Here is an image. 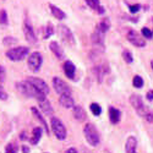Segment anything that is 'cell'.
I'll list each match as a JSON object with an SVG mask.
<instances>
[{
    "instance_id": "6da1fadb",
    "label": "cell",
    "mask_w": 153,
    "mask_h": 153,
    "mask_svg": "<svg viewBox=\"0 0 153 153\" xmlns=\"http://www.w3.org/2000/svg\"><path fill=\"white\" fill-rule=\"evenodd\" d=\"M83 134L87 140V142L91 146H98L99 145V134L96 129V126L92 124H86L85 129H83Z\"/></svg>"
},
{
    "instance_id": "7a4b0ae2",
    "label": "cell",
    "mask_w": 153,
    "mask_h": 153,
    "mask_svg": "<svg viewBox=\"0 0 153 153\" xmlns=\"http://www.w3.org/2000/svg\"><path fill=\"white\" fill-rule=\"evenodd\" d=\"M130 103H131V105L136 109V111H137L141 117H145V118H146L147 114H149V113H151V111H149V109L143 104L142 98L140 97L138 94H132V96L130 97Z\"/></svg>"
},
{
    "instance_id": "3957f363",
    "label": "cell",
    "mask_w": 153,
    "mask_h": 153,
    "mask_svg": "<svg viewBox=\"0 0 153 153\" xmlns=\"http://www.w3.org/2000/svg\"><path fill=\"white\" fill-rule=\"evenodd\" d=\"M28 54V48L27 47H17L12 48L6 52V56L12 61H20L25 59Z\"/></svg>"
},
{
    "instance_id": "277c9868",
    "label": "cell",
    "mask_w": 153,
    "mask_h": 153,
    "mask_svg": "<svg viewBox=\"0 0 153 153\" xmlns=\"http://www.w3.org/2000/svg\"><path fill=\"white\" fill-rule=\"evenodd\" d=\"M50 125H52V130H53L54 135L56 136V138L64 140L66 137V127H65V125L61 123L60 119L52 118V120H50Z\"/></svg>"
},
{
    "instance_id": "5b68a950",
    "label": "cell",
    "mask_w": 153,
    "mask_h": 153,
    "mask_svg": "<svg viewBox=\"0 0 153 153\" xmlns=\"http://www.w3.org/2000/svg\"><path fill=\"white\" fill-rule=\"evenodd\" d=\"M42 55L38 53V52H34L32 53L30 56H28V60H27V65L28 68L33 71V72H37V71H39L41 66H42Z\"/></svg>"
},
{
    "instance_id": "8992f818",
    "label": "cell",
    "mask_w": 153,
    "mask_h": 153,
    "mask_svg": "<svg viewBox=\"0 0 153 153\" xmlns=\"http://www.w3.org/2000/svg\"><path fill=\"white\" fill-rule=\"evenodd\" d=\"M58 31H59V36L61 37V39L66 44H70V45L75 44V37H74V34L69 27H66L65 25H59Z\"/></svg>"
},
{
    "instance_id": "52a82bcc",
    "label": "cell",
    "mask_w": 153,
    "mask_h": 153,
    "mask_svg": "<svg viewBox=\"0 0 153 153\" xmlns=\"http://www.w3.org/2000/svg\"><path fill=\"white\" fill-rule=\"evenodd\" d=\"M53 86H54V90L56 91V93H59L60 96H64V94L71 96V88L68 86L66 82H64L61 79L54 77L53 79Z\"/></svg>"
},
{
    "instance_id": "ba28073f",
    "label": "cell",
    "mask_w": 153,
    "mask_h": 153,
    "mask_svg": "<svg viewBox=\"0 0 153 153\" xmlns=\"http://www.w3.org/2000/svg\"><path fill=\"white\" fill-rule=\"evenodd\" d=\"M27 81L36 88L38 92H41L42 94L47 96V94L49 93V87H48V85H47L42 79H38V77H28Z\"/></svg>"
},
{
    "instance_id": "9c48e42d",
    "label": "cell",
    "mask_w": 153,
    "mask_h": 153,
    "mask_svg": "<svg viewBox=\"0 0 153 153\" xmlns=\"http://www.w3.org/2000/svg\"><path fill=\"white\" fill-rule=\"evenodd\" d=\"M127 39H129V42L131 43V44H134V45H136V47H138V48H142V47H145L146 45V42H145V39L143 38L140 36L136 31H134V30H131V31H129L127 32Z\"/></svg>"
},
{
    "instance_id": "30bf717a",
    "label": "cell",
    "mask_w": 153,
    "mask_h": 153,
    "mask_svg": "<svg viewBox=\"0 0 153 153\" xmlns=\"http://www.w3.org/2000/svg\"><path fill=\"white\" fill-rule=\"evenodd\" d=\"M23 32H25V38L32 44H36L37 43V36L33 31V27L31 26V23L26 20L23 22Z\"/></svg>"
},
{
    "instance_id": "8fae6325",
    "label": "cell",
    "mask_w": 153,
    "mask_h": 153,
    "mask_svg": "<svg viewBox=\"0 0 153 153\" xmlns=\"http://www.w3.org/2000/svg\"><path fill=\"white\" fill-rule=\"evenodd\" d=\"M91 38H92L93 44L99 45V47H103V44H104V33H102L100 31L96 30V31L92 33Z\"/></svg>"
},
{
    "instance_id": "7c38bea8",
    "label": "cell",
    "mask_w": 153,
    "mask_h": 153,
    "mask_svg": "<svg viewBox=\"0 0 153 153\" xmlns=\"http://www.w3.org/2000/svg\"><path fill=\"white\" fill-rule=\"evenodd\" d=\"M136 147H137V140L134 136H130L129 138H127L126 146H125L126 153H137L136 152Z\"/></svg>"
},
{
    "instance_id": "4fadbf2b",
    "label": "cell",
    "mask_w": 153,
    "mask_h": 153,
    "mask_svg": "<svg viewBox=\"0 0 153 153\" xmlns=\"http://www.w3.org/2000/svg\"><path fill=\"white\" fill-rule=\"evenodd\" d=\"M38 104H39V108L42 109V111L44 114H47V115H50V114L53 113V108H52V105H50L49 100L47 98H43L41 100H38Z\"/></svg>"
},
{
    "instance_id": "5bb4252c",
    "label": "cell",
    "mask_w": 153,
    "mask_h": 153,
    "mask_svg": "<svg viewBox=\"0 0 153 153\" xmlns=\"http://www.w3.org/2000/svg\"><path fill=\"white\" fill-rule=\"evenodd\" d=\"M64 71H65V75L69 79H74L75 77V72H76V68L74 65V62L71 61H65L64 62Z\"/></svg>"
},
{
    "instance_id": "9a60e30c",
    "label": "cell",
    "mask_w": 153,
    "mask_h": 153,
    "mask_svg": "<svg viewBox=\"0 0 153 153\" xmlns=\"http://www.w3.org/2000/svg\"><path fill=\"white\" fill-rule=\"evenodd\" d=\"M59 102H60V104H61L62 107H65V108H74V104H75V102H74L72 97L69 96V94L60 96Z\"/></svg>"
},
{
    "instance_id": "2e32d148",
    "label": "cell",
    "mask_w": 153,
    "mask_h": 153,
    "mask_svg": "<svg viewBox=\"0 0 153 153\" xmlns=\"http://www.w3.org/2000/svg\"><path fill=\"white\" fill-rule=\"evenodd\" d=\"M120 117H121L120 110H118L117 108H114V107L109 108V119H110V121L113 124H118L120 121Z\"/></svg>"
},
{
    "instance_id": "e0dca14e",
    "label": "cell",
    "mask_w": 153,
    "mask_h": 153,
    "mask_svg": "<svg viewBox=\"0 0 153 153\" xmlns=\"http://www.w3.org/2000/svg\"><path fill=\"white\" fill-rule=\"evenodd\" d=\"M72 114H74V117H75L76 120H79V121H83V120H86V113H85V110H83L82 107H79V105L74 107V109H72Z\"/></svg>"
},
{
    "instance_id": "ac0fdd59",
    "label": "cell",
    "mask_w": 153,
    "mask_h": 153,
    "mask_svg": "<svg viewBox=\"0 0 153 153\" xmlns=\"http://www.w3.org/2000/svg\"><path fill=\"white\" fill-rule=\"evenodd\" d=\"M49 48H50V50H52L53 54H54L56 58L61 59V58L64 56L62 49H61V47L59 45V43H58V42H50V43H49Z\"/></svg>"
},
{
    "instance_id": "d6986e66",
    "label": "cell",
    "mask_w": 153,
    "mask_h": 153,
    "mask_svg": "<svg viewBox=\"0 0 153 153\" xmlns=\"http://www.w3.org/2000/svg\"><path fill=\"white\" fill-rule=\"evenodd\" d=\"M49 9H50V11H52L53 16H54V17H56L58 20H64V19L66 17L65 12H64V11H62L61 9L56 7L55 5H52V4H49Z\"/></svg>"
},
{
    "instance_id": "ffe728a7",
    "label": "cell",
    "mask_w": 153,
    "mask_h": 153,
    "mask_svg": "<svg viewBox=\"0 0 153 153\" xmlns=\"http://www.w3.org/2000/svg\"><path fill=\"white\" fill-rule=\"evenodd\" d=\"M31 111H32V114H33V115L38 119V120H39L41 123H42V125H43V127H44V130L48 132V126H47V123H45V120H44V118L42 117V114H41V111L39 110H38L37 108H31Z\"/></svg>"
},
{
    "instance_id": "44dd1931",
    "label": "cell",
    "mask_w": 153,
    "mask_h": 153,
    "mask_svg": "<svg viewBox=\"0 0 153 153\" xmlns=\"http://www.w3.org/2000/svg\"><path fill=\"white\" fill-rule=\"evenodd\" d=\"M41 136H42V129H41V127H34L33 132H32V140H31L32 145H37L38 141H39Z\"/></svg>"
},
{
    "instance_id": "7402d4cb",
    "label": "cell",
    "mask_w": 153,
    "mask_h": 153,
    "mask_svg": "<svg viewBox=\"0 0 153 153\" xmlns=\"http://www.w3.org/2000/svg\"><path fill=\"white\" fill-rule=\"evenodd\" d=\"M109 28H110V22H109V20H108V19L102 20V21L99 22V25H98V27H97V30H98V31H100L102 33H105Z\"/></svg>"
},
{
    "instance_id": "603a6c76",
    "label": "cell",
    "mask_w": 153,
    "mask_h": 153,
    "mask_svg": "<svg viewBox=\"0 0 153 153\" xmlns=\"http://www.w3.org/2000/svg\"><path fill=\"white\" fill-rule=\"evenodd\" d=\"M9 23V19H7V14L5 10H0V25L1 26H6Z\"/></svg>"
},
{
    "instance_id": "cb8c5ba5",
    "label": "cell",
    "mask_w": 153,
    "mask_h": 153,
    "mask_svg": "<svg viewBox=\"0 0 153 153\" xmlns=\"http://www.w3.org/2000/svg\"><path fill=\"white\" fill-rule=\"evenodd\" d=\"M85 1L87 3V5L90 6L91 9H93V10H99V7H100V3H99V0H85Z\"/></svg>"
},
{
    "instance_id": "d4e9b609",
    "label": "cell",
    "mask_w": 153,
    "mask_h": 153,
    "mask_svg": "<svg viewBox=\"0 0 153 153\" xmlns=\"http://www.w3.org/2000/svg\"><path fill=\"white\" fill-rule=\"evenodd\" d=\"M123 58L127 64H131L134 61V56H132V54L129 52V50H124L123 52Z\"/></svg>"
},
{
    "instance_id": "484cf974",
    "label": "cell",
    "mask_w": 153,
    "mask_h": 153,
    "mask_svg": "<svg viewBox=\"0 0 153 153\" xmlns=\"http://www.w3.org/2000/svg\"><path fill=\"white\" fill-rule=\"evenodd\" d=\"M132 83H134V86H135L136 88H141V87L143 86V79L141 77V76H135Z\"/></svg>"
},
{
    "instance_id": "4316f807",
    "label": "cell",
    "mask_w": 153,
    "mask_h": 153,
    "mask_svg": "<svg viewBox=\"0 0 153 153\" xmlns=\"http://www.w3.org/2000/svg\"><path fill=\"white\" fill-rule=\"evenodd\" d=\"M3 42H4L5 45H11V44H16L17 39H16V38H14V37H5L3 39Z\"/></svg>"
},
{
    "instance_id": "83f0119b",
    "label": "cell",
    "mask_w": 153,
    "mask_h": 153,
    "mask_svg": "<svg viewBox=\"0 0 153 153\" xmlns=\"http://www.w3.org/2000/svg\"><path fill=\"white\" fill-rule=\"evenodd\" d=\"M90 108H91V111L94 114V115H99V114L102 113V109H100V107L97 103H92Z\"/></svg>"
},
{
    "instance_id": "f1b7e54d",
    "label": "cell",
    "mask_w": 153,
    "mask_h": 153,
    "mask_svg": "<svg viewBox=\"0 0 153 153\" xmlns=\"http://www.w3.org/2000/svg\"><path fill=\"white\" fill-rule=\"evenodd\" d=\"M54 33V30H53V26L50 23L47 25V27H45V33H44V38H49L50 36H52Z\"/></svg>"
},
{
    "instance_id": "f546056e",
    "label": "cell",
    "mask_w": 153,
    "mask_h": 153,
    "mask_svg": "<svg viewBox=\"0 0 153 153\" xmlns=\"http://www.w3.org/2000/svg\"><path fill=\"white\" fill-rule=\"evenodd\" d=\"M141 32H142V36H143L145 38H147V39H149V38L153 37V32H152L149 28H147V27H143Z\"/></svg>"
},
{
    "instance_id": "4dcf8cb0",
    "label": "cell",
    "mask_w": 153,
    "mask_h": 153,
    "mask_svg": "<svg viewBox=\"0 0 153 153\" xmlns=\"http://www.w3.org/2000/svg\"><path fill=\"white\" fill-rule=\"evenodd\" d=\"M6 153H16L17 152V146L15 143H10L6 146V149H5Z\"/></svg>"
},
{
    "instance_id": "1f68e13d",
    "label": "cell",
    "mask_w": 153,
    "mask_h": 153,
    "mask_svg": "<svg viewBox=\"0 0 153 153\" xmlns=\"http://www.w3.org/2000/svg\"><path fill=\"white\" fill-rule=\"evenodd\" d=\"M0 99L1 100H6L7 99V93H6V91L4 90V87L0 85Z\"/></svg>"
},
{
    "instance_id": "d6a6232c",
    "label": "cell",
    "mask_w": 153,
    "mask_h": 153,
    "mask_svg": "<svg viewBox=\"0 0 153 153\" xmlns=\"http://www.w3.org/2000/svg\"><path fill=\"white\" fill-rule=\"evenodd\" d=\"M0 81L4 82L5 81V69L0 65Z\"/></svg>"
},
{
    "instance_id": "836d02e7",
    "label": "cell",
    "mask_w": 153,
    "mask_h": 153,
    "mask_svg": "<svg viewBox=\"0 0 153 153\" xmlns=\"http://www.w3.org/2000/svg\"><path fill=\"white\" fill-rule=\"evenodd\" d=\"M140 5H130L129 6V9H130V12H132V14H135V12H137L138 10H140Z\"/></svg>"
},
{
    "instance_id": "e575fe53",
    "label": "cell",
    "mask_w": 153,
    "mask_h": 153,
    "mask_svg": "<svg viewBox=\"0 0 153 153\" xmlns=\"http://www.w3.org/2000/svg\"><path fill=\"white\" fill-rule=\"evenodd\" d=\"M146 120H147L148 123H153V113H152V111L146 115Z\"/></svg>"
},
{
    "instance_id": "d590c367",
    "label": "cell",
    "mask_w": 153,
    "mask_h": 153,
    "mask_svg": "<svg viewBox=\"0 0 153 153\" xmlns=\"http://www.w3.org/2000/svg\"><path fill=\"white\" fill-rule=\"evenodd\" d=\"M146 97H147V99H148V100H153V91H148Z\"/></svg>"
},
{
    "instance_id": "8d00e7d4",
    "label": "cell",
    "mask_w": 153,
    "mask_h": 153,
    "mask_svg": "<svg viewBox=\"0 0 153 153\" xmlns=\"http://www.w3.org/2000/svg\"><path fill=\"white\" fill-rule=\"evenodd\" d=\"M65 153H77V151H76L75 148H69L65 151Z\"/></svg>"
},
{
    "instance_id": "74e56055",
    "label": "cell",
    "mask_w": 153,
    "mask_h": 153,
    "mask_svg": "<svg viewBox=\"0 0 153 153\" xmlns=\"http://www.w3.org/2000/svg\"><path fill=\"white\" fill-rule=\"evenodd\" d=\"M22 151H23V153H28L30 152L28 147H26V146H22Z\"/></svg>"
},
{
    "instance_id": "f35d334b",
    "label": "cell",
    "mask_w": 153,
    "mask_h": 153,
    "mask_svg": "<svg viewBox=\"0 0 153 153\" xmlns=\"http://www.w3.org/2000/svg\"><path fill=\"white\" fill-rule=\"evenodd\" d=\"M151 66H152V70H153V60L151 61Z\"/></svg>"
}]
</instances>
